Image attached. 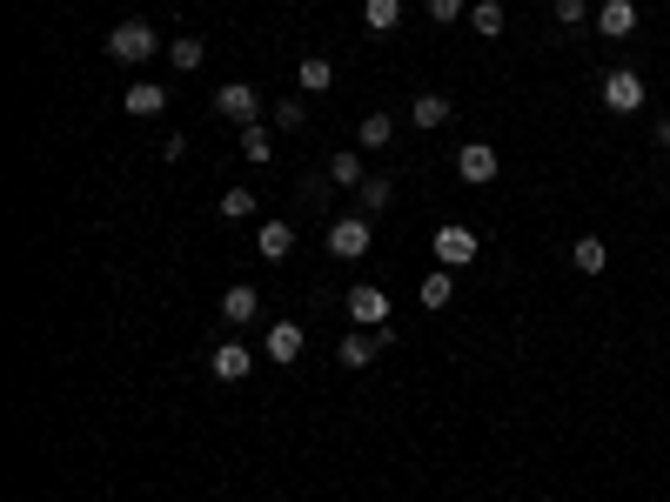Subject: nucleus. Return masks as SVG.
<instances>
[{
    "label": "nucleus",
    "instance_id": "1",
    "mask_svg": "<svg viewBox=\"0 0 670 502\" xmlns=\"http://www.w3.org/2000/svg\"><path fill=\"white\" fill-rule=\"evenodd\" d=\"M108 54H114L121 67H141V61H155V54H161V34H155L148 21H121V27L108 34Z\"/></svg>",
    "mask_w": 670,
    "mask_h": 502
},
{
    "label": "nucleus",
    "instance_id": "2",
    "mask_svg": "<svg viewBox=\"0 0 670 502\" xmlns=\"http://www.w3.org/2000/svg\"><path fill=\"white\" fill-rule=\"evenodd\" d=\"M369 241H376L369 235V215H342L329 228V255L335 262H356V255H369Z\"/></svg>",
    "mask_w": 670,
    "mask_h": 502
},
{
    "label": "nucleus",
    "instance_id": "3",
    "mask_svg": "<svg viewBox=\"0 0 670 502\" xmlns=\"http://www.w3.org/2000/svg\"><path fill=\"white\" fill-rule=\"evenodd\" d=\"M496 168H503V161H496V148H490V141H469V148H456V175H463L469 188L496 181Z\"/></svg>",
    "mask_w": 670,
    "mask_h": 502
},
{
    "label": "nucleus",
    "instance_id": "4",
    "mask_svg": "<svg viewBox=\"0 0 670 502\" xmlns=\"http://www.w3.org/2000/svg\"><path fill=\"white\" fill-rule=\"evenodd\" d=\"M603 108H610V114H637V108H644V81H637L630 67H617V74L603 81Z\"/></svg>",
    "mask_w": 670,
    "mask_h": 502
},
{
    "label": "nucleus",
    "instance_id": "5",
    "mask_svg": "<svg viewBox=\"0 0 670 502\" xmlns=\"http://www.w3.org/2000/svg\"><path fill=\"white\" fill-rule=\"evenodd\" d=\"M436 262H443V268H469V262H476V235H469V228H456V221H449V228H436Z\"/></svg>",
    "mask_w": 670,
    "mask_h": 502
},
{
    "label": "nucleus",
    "instance_id": "6",
    "mask_svg": "<svg viewBox=\"0 0 670 502\" xmlns=\"http://www.w3.org/2000/svg\"><path fill=\"white\" fill-rule=\"evenodd\" d=\"M215 108H222L228 121H242V128H248V121L262 114V94L248 88V81H228V88H215Z\"/></svg>",
    "mask_w": 670,
    "mask_h": 502
},
{
    "label": "nucleus",
    "instance_id": "7",
    "mask_svg": "<svg viewBox=\"0 0 670 502\" xmlns=\"http://www.w3.org/2000/svg\"><path fill=\"white\" fill-rule=\"evenodd\" d=\"M349 315H356V328H382V322H389V295H382L376 282L349 288Z\"/></svg>",
    "mask_w": 670,
    "mask_h": 502
},
{
    "label": "nucleus",
    "instance_id": "8",
    "mask_svg": "<svg viewBox=\"0 0 670 502\" xmlns=\"http://www.w3.org/2000/svg\"><path fill=\"white\" fill-rule=\"evenodd\" d=\"M302 342H309L302 322H275V328H268V342H262V355H268V362H302Z\"/></svg>",
    "mask_w": 670,
    "mask_h": 502
},
{
    "label": "nucleus",
    "instance_id": "9",
    "mask_svg": "<svg viewBox=\"0 0 670 502\" xmlns=\"http://www.w3.org/2000/svg\"><path fill=\"white\" fill-rule=\"evenodd\" d=\"M208 369L222 375V382H242V375L255 369V349H242V342H222V349L208 355Z\"/></svg>",
    "mask_w": 670,
    "mask_h": 502
},
{
    "label": "nucleus",
    "instance_id": "10",
    "mask_svg": "<svg viewBox=\"0 0 670 502\" xmlns=\"http://www.w3.org/2000/svg\"><path fill=\"white\" fill-rule=\"evenodd\" d=\"M121 108H128V114H134V121H155V114H161V108H168V94H161V88H155V81H134V88H128V94H121Z\"/></svg>",
    "mask_w": 670,
    "mask_h": 502
},
{
    "label": "nucleus",
    "instance_id": "11",
    "mask_svg": "<svg viewBox=\"0 0 670 502\" xmlns=\"http://www.w3.org/2000/svg\"><path fill=\"white\" fill-rule=\"evenodd\" d=\"M597 27L610 34V41H624L630 27H637V0H603V7H597Z\"/></svg>",
    "mask_w": 670,
    "mask_h": 502
},
{
    "label": "nucleus",
    "instance_id": "12",
    "mask_svg": "<svg viewBox=\"0 0 670 502\" xmlns=\"http://www.w3.org/2000/svg\"><path fill=\"white\" fill-rule=\"evenodd\" d=\"M255 308H262V302H255V288L235 282V288L222 295V322H228V328H248V322H255Z\"/></svg>",
    "mask_w": 670,
    "mask_h": 502
},
{
    "label": "nucleus",
    "instance_id": "13",
    "mask_svg": "<svg viewBox=\"0 0 670 502\" xmlns=\"http://www.w3.org/2000/svg\"><path fill=\"white\" fill-rule=\"evenodd\" d=\"M255 248H262V262H289V248H295V228H289V221H262V235H255Z\"/></svg>",
    "mask_w": 670,
    "mask_h": 502
},
{
    "label": "nucleus",
    "instance_id": "14",
    "mask_svg": "<svg viewBox=\"0 0 670 502\" xmlns=\"http://www.w3.org/2000/svg\"><path fill=\"white\" fill-rule=\"evenodd\" d=\"M570 262H577V275H603V268H610V248H603L597 235H577V248H570Z\"/></svg>",
    "mask_w": 670,
    "mask_h": 502
},
{
    "label": "nucleus",
    "instance_id": "15",
    "mask_svg": "<svg viewBox=\"0 0 670 502\" xmlns=\"http://www.w3.org/2000/svg\"><path fill=\"white\" fill-rule=\"evenodd\" d=\"M295 81H302V94H329L335 88V67L322 61V54H309V61L295 67Z\"/></svg>",
    "mask_w": 670,
    "mask_h": 502
},
{
    "label": "nucleus",
    "instance_id": "16",
    "mask_svg": "<svg viewBox=\"0 0 670 502\" xmlns=\"http://www.w3.org/2000/svg\"><path fill=\"white\" fill-rule=\"evenodd\" d=\"M376 335H349V342H342V349H335V362H342V369H369V362H376Z\"/></svg>",
    "mask_w": 670,
    "mask_h": 502
},
{
    "label": "nucleus",
    "instance_id": "17",
    "mask_svg": "<svg viewBox=\"0 0 670 502\" xmlns=\"http://www.w3.org/2000/svg\"><path fill=\"white\" fill-rule=\"evenodd\" d=\"M242 161H255V168H268V161H275V141H268L262 121H248V128H242Z\"/></svg>",
    "mask_w": 670,
    "mask_h": 502
},
{
    "label": "nucleus",
    "instance_id": "18",
    "mask_svg": "<svg viewBox=\"0 0 670 502\" xmlns=\"http://www.w3.org/2000/svg\"><path fill=\"white\" fill-rule=\"evenodd\" d=\"M469 27H476L483 41H496V34H503V0H476V7H469Z\"/></svg>",
    "mask_w": 670,
    "mask_h": 502
},
{
    "label": "nucleus",
    "instance_id": "19",
    "mask_svg": "<svg viewBox=\"0 0 670 502\" xmlns=\"http://www.w3.org/2000/svg\"><path fill=\"white\" fill-rule=\"evenodd\" d=\"M362 21L376 27V34H389L402 21V0H362Z\"/></svg>",
    "mask_w": 670,
    "mask_h": 502
},
{
    "label": "nucleus",
    "instance_id": "20",
    "mask_svg": "<svg viewBox=\"0 0 670 502\" xmlns=\"http://www.w3.org/2000/svg\"><path fill=\"white\" fill-rule=\"evenodd\" d=\"M449 121V94H416V128H443Z\"/></svg>",
    "mask_w": 670,
    "mask_h": 502
},
{
    "label": "nucleus",
    "instance_id": "21",
    "mask_svg": "<svg viewBox=\"0 0 670 502\" xmlns=\"http://www.w3.org/2000/svg\"><path fill=\"white\" fill-rule=\"evenodd\" d=\"M329 181H335V188H362V154L342 148V154L329 161Z\"/></svg>",
    "mask_w": 670,
    "mask_h": 502
},
{
    "label": "nucleus",
    "instance_id": "22",
    "mask_svg": "<svg viewBox=\"0 0 670 502\" xmlns=\"http://www.w3.org/2000/svg\"><path fill=\"white\" fill-rule=\"evenodd\" d=\"M201 54H208V41H195V34H188V41H168V61H175L181 74H195Z\"/></svg>",
    "mask_w": 670,
    "mask_h": 502
},
{
    "label": "nucleus",
    "instance_id": "23",
    "mask_svg": "<svg viewBox=\"0 0 670 502\" xmlns=\"http://www.w3.org/2000/svg\"><path fill=\"white\" fill-rule=\"evenodd\" d=\"M268 121H275V128H302V121H309V108H302V94H282V101L268 108Z\"/></svg>",
    "mask_w": 670,
    "mask_h": 502
},
{
    "label": "nucleus",
    "instance_id": "24",
    "mask_svg": "<svg viewBox=\"0 0 670 502\" xmlns=\"http://www.w3.org/2000/svg\"><path fill=\"white\" fill-rule=\"evenodd\" d=\"M389 134H396V121H389V114H362V148H389Z\"/></svg>",
    "mask_w": 670,
    "mask_h": 502
},
{
    "label": "nucleus",
    "instance_id": "25",
    "mask_svg": "<svg viewBox=\"0 0 670 502\" xmlns=\"http://www.w3.org/2000/svg\"><path fill=\"white\" fill-rule=\"evenodd\" d=\"M449 295H456V282H449V268L423 275V308H449Z\"/></svg>",
    "mask_w": 670,
    "mask_h": 502
},
{
    "label": "nucleus",
    "instance_id": "26",
    "mask_svg": "<svg viewBox=\"0 0 670 502\" xmlns=\"http://www.w3.org/2000/svg\"><path fill=\"white\" fill-rule=\"evenodd\" d=\"M389 195H396V188H389V175H369V181H362V215L389 208Z\"/></svg>",
    "mask_w": 670,
    "mask_h": 502
},
{
    "label": "nucleus",
    "instance_id": "27",
    "mask_svg": "<svg viewBox=\"0 0 670 502\" xmlns=\"http://www.w3.org/2000/svg\"><path fill=\"white\" fill-rule=\"evenodd\" d=\"M222 215L228 221H248V215H255V195H248V188H228V195H222Z\"/></svg>",
    "mask_w": 670,
    "mask_h": 502
},
{
    "label": "nucleus",
    "instance_id": "28",
    "mask_svg": "<svg viewBox=\"0 0 670 502\" xmlns=\"http://www.w3.org/2000/svg\"><path fill=\"white\" fill-rule=\"evenodd\" d=\"M550 14H557L563 27H583V14H590V7H583V0H557V7H550Z\"/></svg>",
    "mask_w": 670,
    "mask_h": 502
},
{
    "label": "nucleus",
    "instance_id": "29",
    "mask_svg": "<svg viewBox=\"0 0 670 502\" xmlns=\"http://www.w3.org/2000/svg\"><path fill=\"white\" fill-rule=\"evenodd\" d=\"M429 14H436V21H456V14H463V0H429Z\"/></svg>",
    "mask_w": 670,
    "mask_h": 502
},
{
    "label": "nucleus",
    "instance_id": "30",
    "mask_svg": "<svg viewBox=\"0 0 670 502\" xmlns=\"http://www.w3.org/2000/svg\"><path fill=\"white\" fill-rule=\"evenodd\" d=\"M664 148H670V121H664Z\"/></svg>",
    "mask_w": 670,
    "mask_h": 502
}]
</instances>
